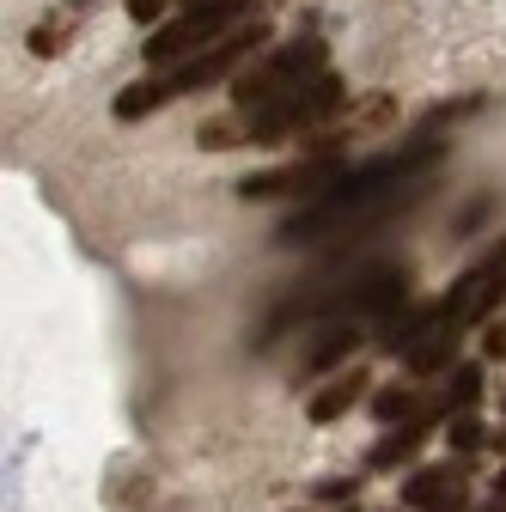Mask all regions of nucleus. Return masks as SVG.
Instances as JSON below:
<instances>
[{
  "instance_id": "nucleus-22",
  "label": "nucleus",
  "mask_w": 506,
  "mask_h": 512,
  "mask_svg": "<svg viewBox=\"0 0 506 512\" xmlns=\"http://www.w3.org/2000/svg\"><path fill=\"white\" fill-rule=\"evenodd\" d=\"M494 500H506V470H500V482H494Z\"/></svg>"
},
{
  "instance_id": "nucleus-3",
  "label": "nucleus",
  "mask_w": 506,
  "mask_h": 512,
  "mask_svg": "<svg viewBox=\"0 0 506 512\" xmlns=\"http://www.w3.org/2000/svg\"><path fill=\"white\" fill-rule=\"evenodd\" d=\"M318 74H324V43H318V37H299V43H287L281 55H269L263 68L238 74V110H244V116H257V110L281 104L287 92L311 86Z\"/></svg>"
},
{
  "instance_id": "nucleus-7",
  "label": "nucleus",
  "mask_w": 506,
  "mask_h": 512,
  "mask_svg": "<svg viewBox=\"0 0 506 512\" xmlns=\"http://www.w3.org/2000/svg\"><path fill=\"white\" fill-rule=\"evenodd\" d=\"M506 299V256H494V263H482V269H470L446 299H439V324H446V330H470L476 324V317H488L494 305Z\"/></svg>"
},
{
  "instance_id": "nucleus-20",
  "label": "nucleus",
  "mask_w": 506,
  "mask_h": 512,
  "mask_svg": "<svg viewBox=\"0 0 506 512\" xmlns=\"http://www.w3.org/2000/svg\"><path fill=\"white\" fill-rule=\"evenodd\" d=\"M354 488H360V482H324V500H348Z\"/></svg>"
},
{
  "instance_id": "nucleus-15",
  "label": "nucleus",
  "mask_w": 506,
  "mask_h": 512,
  "mask_svg": "<svg viewBox=\"0 0 506 512\" xmlns=\"http://www.w3.org/2000/svg\"><path fill=\"white\" fill-rule=\"evenodd\" d=\"M415 403H421V397H415V391H409V384H403V391H378V403H372V409H378V415H385V421H397V415H409Z\"/></svg>"
},
{
  "instance_id": "nucleus-21",
  "label": "nucleus",
  "mask_w": 506,
  "mask_h": 512,
  "mask_svg": "<svg viewBox=\"0 0 506 512\" xmlns=\"http://www.w3.org/2000/svg\"><path fill=\"white\" fill-rule=\"evenodd\" d=\"M482 348H488L494 360H506V330H488V342H482Z\"/></svg>"
},
{
  "instance_id": "nucleus-13",
  "label": "nucleus",
  "mask_w": 506,
  "mask_h": 512,
  "mask_svg": "<svg viewBox=\"0 0 506 512\" xmlns=\"http://www.w3.org/2000/svg\"><path fill=\"white\" fill-rule=\"evenodd\" d=\"M452 354H458V330L439 324V330L409 354V372H421V378H427V372H439V366H452Z\"/></svg>"
},
{
  "instance_id": "nucleus-2",
  "label": "nucleus",
  "mask_w": 506,
  "mask_h": 512,
  "mask_svg": "<svg viewBox=\"0 0 506 512\" xmlns=\"http://www.w3.org/2000/svg\"><path fill=\"white\" fill-rule=\"evenodd\" d=\"M409 299V263H378V269H360L354 281H342L336 293H293L275 317H269V336L275 342L287 324H299V317H360V324H372V317H385L391 324V311Z\"/></svg>"
},
{
  "instance_id": "nucleus-18",
  "label": "nucleus",
  "mask_w": 506,
  "mask_h": 512,
  "mask_svg": "<svg viewBox=\"0 0 506 512\" xmlns=\"http://www.w3.org/2000/svg\"><path fill=\"white\" fill-rule=\"evenodd\" d=\"M129 13H135V19H141V25H153V19H159V13H165V0H129Z\"/></svg>"
},
{
  "instance_id": "nucleus-14",
  "label": "nucleus",
  "mask_w": 506,
  "mask_h": 512,
  "mask_svg": "<svg viewBox=\"0 0 506 512\" xmlns=\"http://www.w3.org/2000/svg\"><path fill=\"white\" fill-rule=\"evenodd\" d=\"M476 397H482V372H476V366H458L452 384H446V403H452V409H470Z\"/></svg>"
},
{
  "instance_id": "nucleus-10",
  "label": "nucleus",
  "mask_w": 506,
  "mask_h": 512,
  "mask_svg": "<svg viewBox=\"0 0 506 512\" xmlns=\"http://www.w3.org/2000/svg\"><path fill=\"white\" fill-rule=\"evenodd\" d=\"M360 342H366V324H360V317H336V324H330L318 342H311V354H305V366H299V372H330V366H336V360H348Z\"/></svg>"
},
{
  "instance_id": "nucleus-5",
  "label": "nucleus",
  "mask_w": 506,
  "mask_h": 512,
  "mask_svg": "<svg viewBox=\"0 0 506 512\" xmlns=\"http://www.w3.org/2000/svg\"><path fill=\"white\" fill-rule=\"evenodd\" d=\"M336 104H342V80H336V74H318L311 86H299V92H287L281 104H269V110L250 116V141H281L287 128L318 122V116H330Z\"/></svg>"
},
{
  "instance_id": "nucleus-4",
  "label": "nucleus",
  "mask_w": 506,
  "mask_h": 512,
  "mask_svg": "<svg viewBox=\"0 0 506 512\" xmlns=\"http://www.w3.org/2000/svg\"><path fill=\"white\" fill-rule=\"evenodd\" d=\"M244 7H250V0H189L183 19L159 25L153 43H141V55L153 61V68H183V61H196V55L226 31V19L244 13Z\"/></svg>"
},
{
  "instance_id": "nucleus-19",
  "label": "nucleus",
  "mask_w": 506,
  "mask_h": 512,
  "mask_svg": "<svg viewBox=\"0 0 506 512\" xmlns=\"http://www.w3.org/2000/svg\"><path fill=\"white\" fill-rule=\"evenodd\" d=\"M31 49H37V55H55V49H61V43H55V25H37V37H31Z\"/></svg>"
},
{
  "instance_id": "nucleus-6",
  "label": "nucleus",
  "mask_w": 506,
  "mask_h": 512,
  "mask_svg": "<svg viewBox=\"0 0 506 512\" xmlns=\"http://www.w3.org/2000/svg\"><path fill=\"white\" fill-rule=\"evenodd\" d=\"M257 43H269V25H250V31H238V37H220V43H214V49H202L196 61H183L177 74H165V98H183V92H202V86L226 80L238 61L257 49Z\"/></svg>"
},
{
  "instance_id": "nucleus-16",
  "label": "nucleus",
  "mask_w": 506,
  "mask_h": 512,
  "mask_svg": "<svg viewBox=\"0 0 506 512\" xmlns=\"http://www.w3.org/2000/svg\"><path fill=\"white\" fill-rule=\"evenodd\" d=\"M452 445H458V452H470V445H482V427L476 421H452V433H446Z\"/></svg>"
},
{
  "instance_id": "nucleus-12",
  "label": "nucleus",
  "mask_w": 506,
  "mask_h": 512,
  "mask_svg": "<svg viewBox=\"0 0 506 512\" xmlns=\"http://www.w3.org/2000/svg\"><path fill=\"white\" fill-rule=\"evenodd\" d=\"M427 421H433V409H421L415 421H403L391 439H378V445H372V470H391V464L415 458V452H421V439H427Z\"/></svg>"
},
{
  "instance_id": "nucleus-1",
  "label": "nucleus",
  "mask_w": 506,
  "mask_h": 512,
  "mask_svg": "<svg viewBox=\"0 0 506 512\" xmlns=\"http://www.w3.org/2000/svg\"><path fill=\"white\" fill-rule=\"evenodd\" d=\"M439 153V141H415V147H397V153H378V159H366L360 171H342L330 189L311 208H299L287 226H281V238L275 244H324V238H336L342 226H354L360 214H372L385 196H397V189H409L415 183V171H427Z\"/></svg>"
},
{
  "instance_id": "nucleus-17",
  "label": "nucleus",
  "mask_w": 506,
  "mask_h": 512,
  "mask_svg": "<svg viewBox=\"0 0 506 512\" xmlns=\"http://www.w3.org/2000/svg\"><path fill=\"white\" fill-rule=\"evenodd\" d=\"M196 141H202V147H238L226 122H202V135H196Z\"/></svg>"
},
{
  "instance_id": "nucleus-11",
  "label": "nucleus",
  "mask_w": 506,
  "mask_h": 512,
  "mask_svg": "<svg viewBox=\"0 0 506 512\" xmlns=\"http://www.w3.org/2000/svg\"><path fill=\"white\" fill-rule=\"evenodd\" d=\"M360 391H366V372H360V366H354V372H342V378H330V384H324V391H318V397H311V421H318V427H324V421H336V415H348V409L360 403Z\"/></svg>"
},
{
  "instance_id": "nucleus-23",
  "label": "nucleus",
  "mask_w": 506,
  "mask_h": 512,
  "mask_svg": "<svg viewBox=\"0 0 506 512\" xmlns=\"http://www.w3.org/2000/svg\"><path fill=\"white\" fill-rule=\"evenodd\" d=\"M500 409H506V391H500Z\"/></svg>"
},
{
  "instance_id": "nucleus-8",
  "label": "nucleus",
  "mask_w": 506,
  "mask_h": 512,
  "mask_svg": "<svg viewBox=\"0 0 506 512\" xmlns=\"http://www.w3.org/2000/svg\"><path fill=\"white\" fill-rule=\"evenodd\" d=\"M342 177V165L324 153V159H299V165H275V171H250L238 183L244 202H269V196H299V189H330Z\"/></svg>"
},
{
  "instance_id": "nucleus-9",
  "label": "nucleus",
  "mask_w": 506,
  "mask_h": 512,
  "mask_svg": "<svg viewBox=\"0 0 506 512\" xmlns=\"http://www.w3.org/2000/svg\"><path fill=\"white\" fill-rule=\"evenodd\" d=\"M458 500H464V470L458 464H433L415 482H403V506H415V512H452Z\"/></svg>"
}]
</instances>
